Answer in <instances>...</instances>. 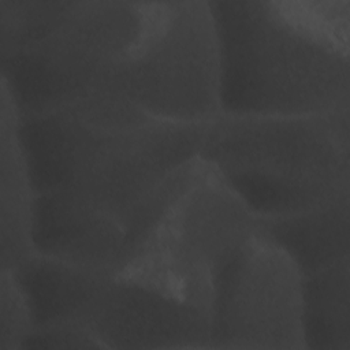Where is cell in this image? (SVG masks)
Wrapping results in <instances>:
<instances>
[{"mask_svg":"<svg viewBox=\"0 0 350 350\" xmlns=\"http://www.w3.org/2000/svg\"><path fill=\"white\" fill-rule=\"evenodd\" d=\"M34 327V313L18 273L11 269H1L0 350L23 349Z\"/></svg>","mask_w":350,"mask_h":350,"instance_id":"obj_12","label":"cell"},{"mask_svg":"<svg viewBox=\"0 0 350 350\" xmlns=\"http://www.w3.org/2000/svg\"><path fill=\"white\" fill-rule=\"evenodd\" d=\"M209 349H306L304 275L260 231L215 283Z\"/></svg>","mask_w":350,"mask_h":350,"instance_id":"obj_8","label":"cell"},{"mask_svg":"<svg viewBox=\"0 0 350 350\" xmlns=\"http://www.w3.org/2000/svg\"><path fill=\"white\" fill-rule=\"evenodd\" d=\"M208 126L153 120L113 130L45 113L21 116V137L37 201L120 227L134 258L200 170Z\"/></svg>","mask_w":350,"mask_h":350,"instance_id":"obj_1","label":"cell"},{"mask_svg":"<svg viewBox=\"0 0 350 350\" xmlns=\"http://www.w3.org/2000/svg\"><path fill=\"white\" fill-rule=\"evenodd\" d=\"M258 231L280 246L304 276L350 258V198L310 211L258 217Z\"/></svg>","mask_w":350,"mask_h":350,"instance_id":"obj_10","label":"cell"},{"mask_svg":"<svg viewBox=\"0 0 350 350\" xmlns=\"http://www.w3.org/2000/svg\"><path fill=\"white\" fill-rule=\"evenodd\" d=\"M152 1H62L49 27L1 60L21 116L62 111L111 86L144 38Z\"/></svg>","mask_w":350,"mask_h":350,"instance_id":"obj_5","label":"cell"},{"mask_svg":"<svg viewBox=\"0 0 350 350\" xmlns=\"http://www.w3.org/2000/svg\"><path fill=\"white\" fill-rule=\"evenodd\" d=\"M350 258L304 276L306 349H350Z\"/></svg>","mask_w":350,"mask_h":350,"instance_id":"obj_11","label":"cell"},{"mask_svg":"<svg viewBox=\"0 0 350 350\" xmlns=\"http://www.w3.org/2000/svg\"><path fill=\"white\" fill-rule=\"evenodd\" d=\"M111 86L154 120L217 119L221 60L209 1H152L146 33Z\"/></svg>","mask_w":350,"mask_h":350,"instance_id":"obj_7","label":"cell"},{"mask_svg":"<svg viewBox=\"0 0 350 350\" xmlns=\"http://www.w3.org/2000/svg\"><path fill=\"white\" fill-rule=\"evenodd\" d=\"M258 232V217L205 161L137 256L120 271L211 317L215 283Z\"/></svg>","mask_w":350,"mask_h":350,"instance_id":"obj_6","label":"cell"},{"mask_svg":"<svg viewBox=\"0 0 350 350\" xmlns=\"http://www.w3.org/2000/svg\"><path fill=\"white\" fill-rule=\"evenodd\" d=\"M36 325L71 323L100 349H209L211 317L124 273L96 272L38 256L19 271Z\"/></svg>","mask_w":350,"mask_h":350,"instance_id":"obj_4","label":"cell"},{"mask_svg":"<svg viewBox=\"0 0 350 350\" xmlns=\"http://www.w3.org/2000/svg\"><path fill=\"white\" fill-rule=\"evenodd\" d=\"M0 97L1 269L19 271L38 256L34 245L37 190L21 137V112L3 81Z\"/></svg>","mask_w":350,"mask_h":350,"instance_id":"obj_9","label":"cell"},{"mask_svg":"<svg viewBox=\"0 0 350 350\" xmlns=\"http://www.w3.org/2000/svg\"><path fill=\"white\" fill-rule=\"evenodd\" d=\"M221 109L350 111V0H215Z\"/></svg>","mask_w":350,"mask_h":350,"instance_id":"obj_2","label":"cell"},{"mask_svg":"<svg viewBox=\"0 0 350 350\" xmlns=\"http://www.w3.org/2000/svg\"><path fill=\"white\" fill-rule=\"evenodd\" d=\"M200 159L257 217L350 198V111L228 115L209 123Z\"/></svg>","mask_w":350,"mask_h":350,"instance_id":"obj_3","label":"cell"}]
</instances>
